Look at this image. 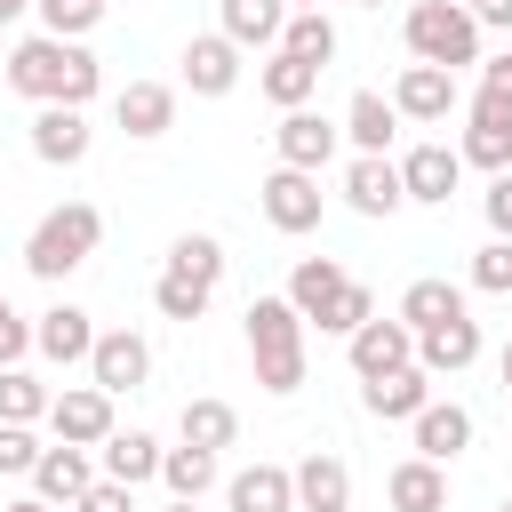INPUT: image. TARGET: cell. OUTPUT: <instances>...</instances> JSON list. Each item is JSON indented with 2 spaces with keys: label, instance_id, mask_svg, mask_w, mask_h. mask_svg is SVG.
Here are the masks:
<instances>
[{
  "label": "cell",
  "instance_id": "obj_1",
  "mask_svg": "<svg viewBox=\"0 0 512 512\" xmlns=\"http://www.w3.org/2000/svg\"><path fill=\"white\" fill-rule=\"evenodd\" d=\"M8 88L24 96V104H96V88H104V64L88 56V40H64V32H32V40H16L8 48Z\"/></svg>",
  "mask_w": 512,
  "mask_h": 512
},
{
  "label": "cell",
  "instance_id": "obj_2",
  "mask_svg": "<svg viewBox=\"0 0 512 512\" xmlns=\"http://www.w3.org/2000/svg\"><path fill=\"white\" fill-rule=\"evenodd\" d=\"M240 328H248V360H256V384L272 392V400H288V392H304V312L288 304V296H248V312H240Z\"/></svg>",
  "mask_w": 512,
  "mask_h": 512
},
{
  "label": "cell",
  "instance_id": "obj_3",
  "mask_svg": "<svg viewBox=\"0 0 512 512\" xmlns=\"http://www.w3.org/2000/svg\"><path fill=\"white\" fill-rule=\"evenodd\" d=\"M96 240H104V208L96 200H56L32 232H24V272L32 280H72L88 256H96Z\"/></svg>",
  "mask_w": 512,
  "mask_h": 512
},
{
  "label": "cell",
  "instance_id": "obj_4",
  "mask_svg": "<svg viewBox=\"0 0 512 512\" xmlns=\"http://www.w3.org/2000/svg\"><path fill=\"white\" fill-rule=\"evenodd\" d=\"M400 32H408V56L416 64H448V72L480 64V16L464 0H416L400 16Z\"/></svg>",
  "mask_w": 512,
  "mask_h": 512
},
{
  "label": "cell",
  "instance_id": "obj_5",
  "mask_svg": "<svg viewBox=\"0 0 512 512\" xmlns=\"http://www.w3.org/2000/svg\"><path fill=\"white\" fill-rule=\"evenodd\" d=\"M256 208H264V224L272 232H312L320 224V208H328V192H320V176L312 168H272L264 184H256Z\"/></svg>",
  "mask_w": 512,
  "mask_h": 512
},
{
  "label": "cell",
  "instance_id": "obj_6",
  "mask_svg": "<svg viewBox=\"0 0 512 512\" xmlns=\"http://www.w3.org/2000/svg\"><path fill=\"white\" fill-rule=\"evenodd\" d=\"M344 208H352V216H368V224L400 216V208H408L400 160H392V152H352V168H344Z\"/></svg>",
  "mask_w": 512,
  "mask_h": 512
},
{
  "label": "cell",
  "instance_id": "obj_7",
  "mask_svg": "<svg viewBox=\"0 0 512 512\" xmlns=\"http://www.w3.org/2000/svg\"><path fill=\"white\" fill-rule=\"evenodd\" d=\"M344 360H352V376H360V384H368V376H392V368H408V360H416V328H408L400 312H392V320H384V312H368V320L344 336Z\"/></svg>",
  "mask_w": 512,
  "mask_h": 512
},
{
  "label": "cell",
  "instance_id": "obj_8",
  "mask_svg": "<svg viewBox=\"0 0 512 512\" xmlns=\"http://www.w3.org/2000/svg\"><path fill=\"white\" fill-rule=\"evenodd\" d=\"M24 144H32V160H48V168H80V160H88V144H96V128H88V112H80V104H32Z\"/></svg>",
  "mask_w": 512,
  "mask_h": 512
},
{
  "label": "cell",
  "instance_id": "obj_9",
  "mask_svg": "<svg viewBox=\"0 0 512 512\" xmlns=\"http://www.w3.org/2000/svg\"><path fill=\"white\" fill-rule=\"evenodd\" d=\"M336 144H344V120H328V112H312V104H296V112H280V128H272V152H280V168H328L336 160Z\"/></svg>",
  "mask_w": 512,
  "mask_h": 512
},
{
  "label": "cell",
  "instance_id": "obj_10",
  "mask_svg": "<svg viewBox=\"0 0 512 512\" xmlns=\"http://www.w3.org/2000/svg\"><path fill=\"white\" fill-rule=\"evenodd\" d=\"M96 336H104V328H96V312H80L72 296H56V304L32 320V352H40V360H56V368H88Z\"/></svg>",
  "mask_w": 512,
  "mask_h": 512
},
{
  "label": "cell",
  "instance_id": "obj_11",
  "mask_svg": "<svg viewBox=\"0 0 512 512\" xmlns=\"http://www.w3.org/2000/svg\"><path fill=\"white\" fill-rule=\"evenodd\" d=\"M112 424H120V416H112V392H104V384H64V392L48 400V432L72 440V448H104Z\"/></svg>",
  "mask_w": 512,
  "mask_h": 512
},
{
  "label": "cell",
  "instance_id": "obj_12",
  "mask_svg": "<svg viewBox=\"0 0 512 512\" xmlns=\"http://www.w3.org/2000/svg\"><path fill=\"white\" fill-rule=\"evenodd\" d=\"M392 104H400V120H416V128H440V120L464 104V88H456V72H448V64H400V80H392Z\"/></svg>",
  "mask_w": 512,
  "mask_h": 512
},
{
  "label": "cell",
  "instance_id": "obj_13",
  "mask_svg": "<svg viewBox=\"0 0 512 512\" xmlns=\"http://www.w3.org/2000/svg\"><path fill=\"white\" fill-rule=\"evenodd\" d=\"M144 376H152V344L136 328H104L96 352H88V384H104L120 400V392H144Z\"/></svg>",
  "mask_w": 512,
  "mask_h": 512
},
{
  "label": "cell",
  "instance_id": "obj_14",
  "mask_svg": "<svg viewBox=\"0 0 512 512\" xmlns=\"http://www.w3.org/2000/svg\"><path fill=\"white\" fill-rule=\"evenodd\" d=\"M240 56H248V48H240L232 32H192V40H184V88H192V96H232V88H240Z\"/></svg>",
  "mask_w": 512,
  "mask_h": 512
},
{
  "label": "cell",
  "instance_id": "obj_15",
  "mask_svg": "<svg viewBox=\"0 0 512 512\" xmlns=\"http://www.w3.org/2000/svg\"><path fill=\"white\" fill-rule=\"evenodd\" d=\"M400 184H408L416 208H448V192L464 184V152L456 144H416V152H400Z\"/></svg>",
  "mask_w": 512,
  "mask_h": 512
},
{
  "label": "cell",
  "instance_id": "obj_16",
  "mask_svg": "<svg viewBox=\"0 0 512 512\" xmlns=\"http://www.w3.org/2000/svg\"><path fill=\"white\" fill-rule=\"evenodd\" d=\"M432 384H440V376H424V368L408 360V368H392V376H368V384H360V408H368L376 424H416L424 400H432Z\"/></svg>",
  "mask_w": 512,
  "mask_h": 512
},
{
  "label": "cell",
  "instance_id": "obj_17",
  "mask_svg": "<svg viewBox=\"0 0 512 512\" xmlns=\"http://www.w3.org/2000/svg\"><path fill=\"white\" fill-rule=\"evenodd\" d=\"M112 120H120V136L152 144V136L176 128V88H168V80H128V88L112 96Z\"/></svg>",
  "mask_w": 512,
  "mask_h": 512
},
{
  "label": "cell",
  "instance_id": "obj_18",
  "mask_svg": "<svg viewBox=\"0 0 512 512\" xmlns=\"http://www.w3.org/2000/svg\"><path fill=\"white\" fill-rule=\"evenodd\" d=\"M96 472H104V464H96L88 448L56 440V448H40V464H32V496H48L56 512H72V504H80V488H88Z\"/></svg>",
  "mask_w": 512,
  "mask_h": 512
},
{
  "label": "cell",
  "instance_id": "obj_19",
  "mask_svg": "<svg viewBox=\"0 0 512 512\" xmlns=\"http://www.w3.org/2000/svg\"><path fill=\"white\" fill-rule=\"evenodd\" d=\"M344 288H352V272H344L336 256H296V272H288V304L304 312V328H320Z\"/></svg>",
  "mask_w": 512,
  "mask_h": 512
},
{
  "label": "cell",
  "instance_id": "obj_20",
  "mask_svg": "<svg viewBox=\"0 0 512 512\" xmlns=\"http://www.w3.org/2000/svg\"><path fill=\"white\" fill-rule=\"evenodd\" d=\"M472 360H480V320L472 312H456V320H440V328L416 336V368L424 376H464Z\"/></svg>",
  "mask_w": 512,
  "mask_h": 512
},
{
  "label": "cell",
  "instance_id": "obj_21",
  "mask_svg": "<svg viewBox=\"0 0 512 512\" xmlns=\"http://www.w3.org/2000/svg\"><path fill=\"white\" fill-rule=\"evenodd\" d=\"M408 432H416V456H432V464H456V456L472 448V408L432 392V400H424V416H416Z\"/></svg>",
  "mask_w": 512,
  "mask_h": 512
},
{
  "label": "cell",
  "instance_id": "obj_22",
  "mask_svg": "<svg viewBox=\"0 0 512 512\" xmlns=\"http://www.w3.org/2000/svg\"><path fill=\"white\" fill-rule=\"evenodd\" d=\"M232 512H296V464H240L224 480Z\"/></svg>",
  "mask_w": 512,
  "mask_h": 512
},
{
  "label": "cell",
  "instance_id": "obj_23",
  "mask_svg": "<svg viewBox=\"0 0 512 512\" xmlns=\"http://www.w3.org/2000/svg\"><path fill=\"white\" fill-rule=\"evenodd\" d=\"M296 512H352V464L328 456V448H312L296 464Z\"/></svg>",
  "mask_w": 512,
  "mask_h": 512
},
{
  "label": "cell",
  "instance_id": "obj_24",
  "mask_svg": "<svg viewBox=\"0 0 512 512\" xmlns=\"http://www.w3.org/2000/svg\"><path fill=\"white\" fill-rule=\"evenodd\" d=\"M384 504L392 512H448V464H432V456L392 464L384 472Z\"/></svg>",
  "mask_w": 512,
  "mask_h": 512
},
{
  "label": "cell",
  "instance_id": "obj_25",
  "mask_svg": "<svg viewBox=\"0 0 512 512\" xmlns=\"http://www.w3.org/2000/svg\"><path fill=\"white\" fill-rule=\"evenodd\" d=\"M160 456H168V448H160L152 432H136V424H128V432L112 424V440L96 448V464H104V480H128V488H144V480H160Z\"/></svg>",
  "mask_w": 512,
  "mask_h": 512
},
{
  "label": "cell",
  "instance_id": "obj_26",
  "mask_svg": "<svg viewBox=\"0 0 512 512\" xmlns=\"http://www.w3.org/2000/svg\"><path fill=\"white\" fill-rule=\"evenodd\" d=\"M256 88L280 104V112H296V104H312L320 96V64H304V56H288V48H272L264 64H256Z\"/></svg>",
  "mask_w": 512,
  "mask_h": 512
},
{
  "label": "cell",
  "instance_id": "obj_27",
  "mask_svg": "<svg viewBox=\"0 0 512 512\" xmlns=\"http://www.w3.org/2000/svg\"><path fill=\"white\" fill-rule=\"evenodd\" d=\"M344 136H352V152H392V136H400V104L376 96V88H360V96L344 104Z\"/></svg>",
  "mask_w": 512,
  "mask_h": 512
},
{
  "label": "cell",
  "instance_id": "obj_28",
  "mask_svg": "<svg viewBox=\"0 0 512 512\" xmlns=\"http://www.w3.org/2000/svg\"><path fill=\"white\" fill-rule=\"evenodd\" d=\"M176 440H192V448H208V456H224L232 440H240V408L232 400H184V416H176Z\"/></svg>",
  "mask_w": 512,
  "mask_h": 512
},
{
  "label": "cell",
  "instance_id": "obj_29",
  "mask_svg": "<svg viewBox=\"0 0 512 512\" xmlns=\"http://www.w3.org/2000/svg\"><path fill=\"white\" fill-rule=\"evenodd\" d=\"M288 0H224V24L216 32H232L240 48H280V32H288Z\"/></svg>",
  "mask_w": 512,
  "mask_h": 512
},
{
  "label": "cell",
  "instance_id": "obj_30",
  "mask_svg": "<svg viewBox=\"0 0 512 512\" xmlns=\"http://www.w3.org/2000/svg\"><path fill=\"white\" fill-rule=\"evenodd\" d=\"M456 312H464V288H456V280H432V272H424V280L400 288V320H408L416 336L440 328V320H456Z\"/></svg>",
  "mask_w": 512,
  "mask_h": 512
},
{
  "label": "cell",
  "instance_id": "obj_31",
  "mask_svg": "<svg viewBox=\"0 0 512 512\" xmlns=\"http://www.w3.org/2000/svg\"><path fill=\"white\" fill-rule=\"evenodd\" d=\"M160 488H168V496H184V504H200V496L216 488V456H208V448H192V440H176V448L160 456Z\"/></svg>",
  "mask_w": 512,
  "mask_h": 512
},
{
  "label": "cell",
  "instance_id": "obj_32",
  "mask_svg": "<svg viewBox=\"0 0 512 512\" xmlns=\"http://www.w3.org/2000/svg\"><path fill=\"white\" fill-rule=\"evenodd\" d=\"M152 304H160V320H200L208 304H216V288L208 280H192V272H176V264H160V280H152Z\"/></svg>",
  "mask_w": 512,
  "mask_h": 512
},
{
  "label": "cell",
  "instance_id": "obj_33",
  "mask_svg": "<svg viewBox=\"0 0 512 512\" xmlns=\"http://www.w3.org/2000/svg\"><path fill=\"white\" fill-rule=\"evenodd\" d=\"M280 48L328 72V64H336V24H328V8H296V16H288V32H280Z\"/></svg>",
  "mask_w": 512,
  "mask_h": 512
},
{
  "label": "cell",
  "instance_id": "obj_34",
  "mask_svg": "<svg viewBox=\"0 0 512 512\" xmlns=\"http://www.w3.org/2000/svg\"><path fill=\"white\" fill-rule=\"evenodd\" d=\"M48 384L32 368H0V424H48Z\"/></svg>",
  "mask_w": 512,
  "mask_h": 512
},
{
  "label": "cell",
  "instance_id": "obj_35",
  "mask_svg": "<svg viewBox=\"0 0 512 512\" xmlns=\"http://www.w3.org/2000/svg\"><path fill=\"white\" fill-rule=\"evenodd\" d=\"M168 264H176V272H192V280H208V288H216V280H224V264H232V256H224V240H216V232H176V240H168Z\"/></svg>",
  "mask_w": 512,
  "mask_h": 512
},
{
  "label": "cell",
  "instance_id": "obj_36",
  "mask_svg": "<svg viewBox=\"0 0 512 512\" xmlns=\"http://www.w3.org/2000/svg\"><path fill=\"white\" fill-rule=\"evenodd\" d=\"M456 152H464V168H512V128H480V120H464V136H456Z\"/></svg>",
  "mask_w": 512,
  "mask_h": 512
},
{
  "label": "cell",
  "instance_id": "obj_37",
  "mask_svg": "<svg viewBox=\"0 0 512 512\" xmlns=\"http://www.w3.org/2000/svg\"><path fill=\"white\" fill-rule=\"evenodd\" d=\"M40 8V32H64V40H88L104 24V0H32Z\"/></svg>",
  "mask_w": 512,
  "mask_h": 512
},
{
  "label": "cell",
  "instance_id": "obj_38",
  "mask_svg": "<svg viewBox=\"0 0 512 512\" xmlns=\"http://www.w3.org/2000/svg\"><path fill=\"white\" fill-rule=\"evenodd\" d=\"M472 288H480V296H512V240H488V248L472 256Z\"/></svg>",
  "mask_w": 512,
  "mask_h": 512
},
{
  "label": "cell",
  "instance_id": "obj_39",
  "mask_svg": "<svg viewBox=\"0 0 512 512\" xmlns=\"http://www.w3.org/2000/svg\"><path fill=\"white\" fill-rule=\"evenodd\" d=\"M32 464H40L32 424H0V472H8V480H32Z\"/></svg>",
  "mask_w": 512,
  "mask_h": 512
},
{
  "label": "cell",
  "instance_id": "obj_40",
  "mask_svg": "<svg viewBox=\"0 0 512 512\" xmlns=\"http://www.w3.org/2000/svg\"><path fill=\"white\" fill-rule=\"evenodd\" d=\"M368 312H376V296H368V280H352V288H344V296H336V312H328V320H320V336H352V328H360V320H368Z\"/></svg>",
  "mask_w": 512,
  "mask_h": 512
},
{
  "label": "cell",
  "instance_id": "obj_41",
  "mask_svg": "<svg viewBox=\"0 0 512 512\" xmlns=\"http://www.w3.org/2000/svg\"><path fill=\"white\" fill-rule=\"evenodd\" d=\"M72 512H136V488H128V480H104V472H96V480L80 488V504H72Z\"/></svg>",
  "mask_w": 512,
  "mask_h": 512
},
{
  "label": "cell",
  "instance_id": "obj_42",
  "mask_svg": "<svg viewBox=\"0 0 512 512\" xmlns=\"http://www.w3.org/2000/svg\"><path fill=\"white\" fill-rule=\"evenodd\" d=\"M480 216H488V232H496V240H512V168H496V176H488Z\"/></svg>",
  "mask_w": 512,
  "mask_h": 512
},
{
  "label": "cell",
  "instance_id": "obj_43",
  "mask_svg": "<svg viewBox=\"0 0 512 512\" xmlns=\"http://www.w3.org/2000/svg\"><path fill=\"white\" fill-rule=\"evenodd\" d=\"M24 352H32V320L0 296V368H24Z\"/></svg>",
  "mask_w": 512,
  "mask_h": 512
},
{
  "label": "cell",
  "instance_id": "obj_44",
  "mask_svg": "<svg viewBox=\"0 0 512 512\" xmlns=\"http://www.w3.org/2000/svg\"><path fill=\"white\" fill-rule=\"evenodd\" d=\"M464 120H480V128H512V88H472V104H464Z\"/></svg>",
  "mask_w": 512,
  "mask_h": 512
},
{
  "label": "cell",
  "instance_id": "obj_45",
  "mask_svg": "<svg viewBox=\"0 0 512 512\" xmlns=\"http://www.w3.org/2000/svg\"><path fill=\"white\" fill-rule=\"evenodd\" d=\"M480 16V32H512V0H464Z\"/></svg>",
  "mask_w": 512,
  "mask_h": 512
},
{
  "label": "cell",
  "instance_id": "obj_46",
  "mask_svg": "<svg viewBox=\"0 0 512 512\" xmlns=\"http://www.w3.org/2000/svg\"><path fill=\"white\" fill-rule=\"evenodd\" d=\"M480 80H488V88H512V48H504V56H480Z\"/></svg>",
  "mask_w": 512,
  "mask_h": 512
},
{
  "label": "cell",
  "instance_id": "obj_47",
  "mask_svg": "<svg viewBox=\"0 0 512 512\" xmlns=\"http://www.w3.org/2000/svg\"><path fill=\"white\" fill-rule=\"evenodd\" d=\"M496 376H504V392H512V336H504V352H496Z\"/></svg>",
  "mask_w": 512,
  "mask_h": 512
},
{
  "label": "cell",
  "instance_id": "obj_48",
  "mask_svg": "<svg viewBox=\"0 0 512 512\" xmlns=\"http://www.w3.org/2000/svg\"><path fill=\"white\" fill-rule=\"evenodd\" d=\"M8 512H56V504H48V496H16Z\"/></svg>",
  "mask_w": 512,
  "mask_h": 512
},
{
  "label": "cell",
  "instance_id": "obj_49",
  "mask_svg": "<svg viewBox=\"0 0 512 512\" xmlns=\"http://www.w3.org/2000/svg\"><path fill=\"white\" fill-rule=\"evenodd\" d=\"M24 8H32V0H0V24H16V16H24Z\"/></svg>",
  "mask_w": 512,
  "mask_h": 512
},
{
  "label": "cell",
  "instance_id": "obj_50",
  "mask_svg": "<svg viewBox=\"0 0 512 512\" xmlns=\"http://www.w3.org/2000/svg\"><path fill=\"white\" fill-rule=\"evenodd\" d=\"M160 512H200V504H184V496H168V504H160Z\"/></svg>",
  "mask_w": 512,
  "mask_h": 512
},
{
  "label": "cell",
  "instance_id": "obj_51",
  "mask_svg": "<svg viewBox=\"0 0 512 512\" xmlns=\"http://www.w3.org/2000/svg\"><path fill=\"white\" fill-rule=\"evenodd\" d=\"M352 8H384V0H352Z\"/></svg>",
  "mask_w": 512,
  "mask_h": 512
},
{
  "label": "cell",
  "instance_id": "obj_52",
  "mask_svg": "<svg viewBox=\"0 0 512 512\" xmlns=\"http://www.w3.org/2000/svg\"><path fill=\"white\" fill-rule=\"evenodd\" d=\"M288 8H320V0H288Z\"/></svg>",
  "mask_w": 512,
  "mask_h": 512
},
{
  "label": "cell",
  "instance_id": "obj_53",
  "mask_svg": "<svg viewBox=\"0 0 512 512\" xmlns=\"http://www.w3.org/2000/svg\"><path fill=\"white\" fill-rule=\"evenodd\" d=\"M504 512H512V496H504Z\"/></svg>",
  "mask_w": 512,
  "mask_h": 512
}]
</instances>
